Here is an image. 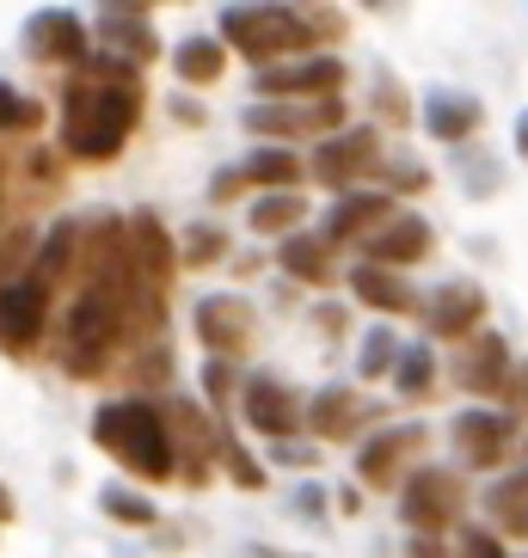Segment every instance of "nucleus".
I'll return each mask as SVG.
<instances>
[{
	"mask_svg": "<svg viewBox=\"0 0 528 558\" xmlns=\"http://www.w3.org/2000/svg\"><path fill=\"white\" fill-rule=\"evenodd\" d=\"M424 252H430V221L424 215H387V221L363 240V264H381V270L418 264Z\"/></svg>",
	"mask_w": 528,
	"mask_h": 558,
	"instance_id": "ddd939ff",
	"label": "nucleus"
},
{
	"mask_svg": "<svg viewBox=\"0 0 528 558\" xmlns=\"http://www.w3.org/2000/svg\"><path fill=\"white\" fill-rule=\"evenodd\" d=\"M25 56L32 62H56V68H74V62H93V32L81 25V13H68V7H44V13L25 19V32H19Z\"/></svg>",
	"mask_w": 528,
	"mask_h": 558,
	"instance_id": "423d86ee",
	"label": "nucleus"
},
{
	"mask_svg": "<svg viewBox=\"0 0 528 558\" xmlns=\"http://www.w3.org/2000/svg\"><path fill=\"white\" fill-rule=\"evenodd\" d=\"M215 460H221L233 478H240V492H264V466H259V460H252L240 442H233V436H221V442H215Z\"/></svg>",
	"mask_w": 528,
	"mask_h": 558,
	"instance_id": "7c9ffc66",
	"label": "nucleus"
},
{
	"mask_svg": "<svg viewBox=\"0 0 528 558\" xmlns=\"http://www.w3.org/2000/svg\"><path fill=\"white\" fill-rule=\"evenodd\" d=\"M148 7H160V0H99V13H148Z\"/></svg>",
	"mask_w": 528,
	"mask_h": 558,
	"instance_id": "c9c22d12",
	"label": "nucleus"
},
{
	"mask_svg": "<svg viewBox=\"0 0 528 558\" xmlns=\"http://www.w3.org/2000/svg\"><path fill=\"white\" fill-rule=\"evenodd\" d=\"M424 130L436 135V142H467V135L479 130V99H467V93H430Z\"/></svg>",
	"mask_w": 528,
	"mask_h": 558,
	"instance_id": "4be33fe9",
	"label": "nucleus"
},
{
	"mask_svg": "<svg viewBox=\"0 0 528 558\" xmlns=\"http://www.w3.org/2000/svg\"><path fill=\"white\" fill-rule=\"evenodd\" d=\"M424 448V429L418 424H394V429H381V436H369L363 454H357V473L369 478V485H394L399 466H406V454H418Z\"/></svg>",
	"mask_w": 528,
	"mask_h": 558,
	"instance_id": "f3484780",
	"label": "nucleus"
},
{
	"mask_svg": "<svg viewBox=\"0 0 528 558\" xmlns=\"http://www.w3.org/2000/svg\"><path fill=\"white\" fill-rule=\"evenodd\" d=\"M461 558H504V541L485 527H461Z\"/></svg>",
	"mask_w": 528,
	"mask_h": 558,
	"instance_id": "f704fd0d",
	"label": "nucleus"
},
{
	"mask_svg": "<svg viewBox=\"0 0 528 558\" xmlns=\"http://www.w3.org/2000/svg\"><path fill=\"white\" fill-rule=\"evenodd\" d=\"M399 362V338L387 326H375V331H363V356H357V368H363V380H381L387 368Z\"/></svg>",
	"mask_w": 528,
	"mask_h": 558,
	"instance_id": "c756f323",
	"label": "nucleus"
},
{
	"mask_svg": "<svg viewBox=\"0 0 528 558\" xmlns=\"http://www.w3.org/2000/svg\"><path fill=\"white\" fill-rule=\"evenodd\" d=\"M221 252H228V233L221 228H191L184 233V246H179V258L191 264V270H203V264H215Z\"/></svg>",
	"mask_w": 528,
	"mask_h": 558,
	"instance_id": "473e14b6",
	"label": "nucleus"
},
{
	"mask_svg": "<svg viewBox=\"0 0 528 558\" xmlns=\"http://www.w3.org/2000/svg\"><path fill=\"white\" fill-rule=\"evenodd\" d=\"M99 509L111 515V522H123V527H154V522H160V509H154L148 497L123 492V485H105V492H99Z\"/></svg>",
	"mask_w": 528,
	"mask_h": 558,
	"instance_id": "c85d7f7f",
	"label": "nucleus"
},
{
	"mask_svg": "<svg viewBox=\"0 0 528 558\" xmlns=\"http://www.w3.org/2000/svg\"><path fill=\"white\" fill-rule=\"evenodd\" d=\"M387 179L394 184H424V166H387Z\"/></svg>",
	"mask_w": 528,
	"mask_h": 558,
	"instance_id": "58836bf2",
	"label": "nucleus"
},
{
	"mask_svg": "<svg viewBox=\"0 0 528 558\" xmlns=\"http://www.w3.org/2000/svg\"><path fill=\"white\" fill-rule=\"evenodd\" d=\"M375 160H381L375 130H345V135H332V142H320L308 172H314L320 184H332V191H345V184H357Z\"/></svg>",
	"mask_w": 528,
	"mask_h": 558,
	"instance_id": "9d476101",
	"label": "nucleus"
},
{
	"mask_svg": "<svg viewBox=\"0 0 528 558\" xmlns=\"http://www.w3.org/2000/svg\"><path fill=\"white\" fill-rule=\"evenodd\" d=\"M350 289H357V301L375 313H412L418 295L399 282V270H381V264H357L350 270Z\"/></svg>",
	"mask_w": 528,
	"mask_h": 558,
	"instance_id": "412c9836",
	"label": "nucleus"
},
{
	"mask_svg": "<svg viewBox=\"0 0 528 558\" xmlns=\"http://www.w3.org/2000/svg\"><path fill=\"white\" fill-rule=\"evenodd\" d=\"M93 442L117 460V466H130L135 478H172L179 473V442H172V424H166V411L148 405V399H105L93 411Z\"/></svg>",
	"mask_w": 528,
	"mask_h": 558,
	"instance_id": "f03ea898",
	"label": "nucleus"
},
{
	"mask_svg": "<svg viewBox=\"0 0 528 558\" xmlns=\"http://www.w3.org/2000/svg\"><path fill=\"white\" fill-rule=\"evenodd\" d=\"M191 319H197V338L215 362H233L252 344V307L240 295H203Z\"/></svg>",
	"mask_w": 528,
	"mask_h": 558,
	"instance_id": "1a4fd4ad",
	"label": "nucleus"
},
{
	"mask_svg": "<svg viewBox=\"0 0 528 558\" xmlns=\"http://www.w3.org/2000/svg\"><path fill=\"white\" fill-rule=\"evenodd\" d=\"M93 37H99L117 62H130V68H148L154 56H160V37H154V25H148V19H135V13H99Z\"/></svg>",
	"mask_w": 528,
	"mask_h": 558,
	"instance_id": "6ab92c4d",
	"label": "nucleus"
},
{
	"mask_svg": "<svg viewBox=\"0 0 528 558\" xmlns=\"http://www.w3.org/2000/svg\"><path fill=\"white\" fill-rule=\"evenodd\" d=\"M511 417L504 411H461L455 417V454L467 466H497V460L511 454Z\"/></svg>",
	"mask_w": 528,
	"mask_h": 558,
	"instance_id": "4468645a",
	"label": "nucleus"
},
{
	"mask_svg": "<svg viewBox=\"0 0 528 558\" xmlns=\"http://www.w3.org/2000/svg\"><path fill=\"white\" fill-rule=\"evenodd\" d=\"M516 154H523V160H528V111L516 117Z\"/></svg>",
	"mask_w": 528,
	"mask_h": 558,
	"instance_id": "a19ab883",
	"label": "nucleus"
},
{
	"mask_svg": "<svg viewBox=\"0 0 528 558\" xmlns=\"http://www.w3.org/2000/svg\"><path fill=\"white\" fill-rule=\"evenodd\" d=\"M338 86H345V62L338 56H296V62H277V68L252 74L259 99H296V105L338 99Z\"/></svg>",
	"mask_w": 528,
	"mask_h": 558,
	"instance_id": "39448f33",
	"label": "nucleus"
},
{
	"mask_svg": "<svg viewBox=\"0 0 528 558\" xmlns=\"http://www.w3.org/2000/svg\"><path fill=\"white\" fill-rule=\"evenodd\" d=\"M369 417H375V411H369V399L350 393V387H320L314 405H308V429H314V436H326V442H338V436H357Z\"/></svg>",
	"mask_w": 528,
	"mask_h": 558,
	"instance_id": "a211bd4d",
	"label": "nucleus"
},
{
	"mask_svg": "<svg viewBox=\"0 0 528 558\" xmlns=\"http://www.w3.org/2000/svg\"><path fill=\"white\" fill-rule=\"evenodd\" d=\"M308 166L296 160L289 148H252L240 160V184H259V191H296Z\"/></svg>",
	"mask_w": 528,
	"mask_h": 558,
	"instance_id": "5701e85b",
	"label": "nucleus"
},
{
	"mask_svg": "<svg viewBox=\"0 0 528 558\" xmlns=\"http://www.w3.org/2000/svg\"><path fill=\"white\" fill-rule=\"evenodd\" d=\"M430 380H436V356H430V344H406L394 362V393L399 399H424Z\"/></svg>",
	"mask_w": 528,
	"mask_h": 558,
	"instance_id": "cd10ccee",
	"label": "nucleus"
},
{
	"mask_svg": "<svg viewBox=\"0 0 528 558\" xmlns=\"http://www.w3.org/2000/svg\"><path fill=\"white\" fill-rule=\"evenodd\" d=\"M247 221H252V233H283V240H289V233L308 221V197H301V191H264L247 209Z\"/></svg>",
	"mask_w": 528,
	"mask_h": 558,
	"instance_id": "393cba45",
	"label": "nucleus"
},
{
	"mask_svg": "<svg viewBox=\"0 0 528 558\" xmlns=\"http://www.w3.org/2000/svg\"><path fill=\"white\" fill-rule=\"evenodd\" d=\"M37 105L25 99V93H19V86H7L0 81V135H19V130H37Z\"/></svg>",
	"mask_w": 528,
	"mask_h": 558,
	"instance_id": "2f4dec72",
	"label": "nucleus"
},
{
	"mask_svg": "<svg viewBox=\"0 0 528 558\" xmlns=\"http://www.w3.org/2000/svg\"><path fill=\"white\" fill-rule=\"evenodd\" d=\"M455 375H461L467 393H511V344L492 338V331H473Z\"/></svg>",
	"mask_w": 528,
	"mask_h": 558,
	"instance_id": "dca6fc26",
	"label": "nucleus"
},
{
	"mask_svg": "<svg viewBox=\"0 0 528 558\" xmlns=\"http://www.w3.org/2000/svg\"><path fill=\"white\" fill-rule=\"evenodd\" d=\"M296 509H301V515H320V485H301V492H296Z\"/></svg>",
	"mask_w": 528,
	"mask_h": 558,
	"instance_id": "4c0bfd02",
	"label": "nucleus"
},
{
	"mask_svg": "<svg viewBox=\"0 0 528 558\" xmlns=\"http://www.w3.org/2000/svg\"><path fill=\"white\" fill-rule=\"evenodd\" d=\"M277 460H283V466H308V460H314V448H296V442H277Z\"/></svg>",
	"mask_w": 528,
	"mask_h": 558,
	"instance_id": "e433bc0d",
	"label": "nucleus"
},
{
	"mask_svg": "<svg viewBox=\"0 0 528 558\" xmlns=\"http://www.w3.org/2000/svg\"><path fill=\"white\" fill-rule=\"evenodd\" d=\"M363 7H387V0H363Z\"/></svg>",
	"mask_w": 528,
	"mask_h": 558,
	"instance_id": "79ce46f5",
	"label": "nucleus"
},
{
	"mask_svg": "<svg viewBox=\"0 0 528 558\" xmlns=\"http://www.w3.org/2000/svg\"><path fill=\"white\" fill-rule=\"evenodd\" d=\"M240 411H247V424L259 429V436H277V442H289V436L301 429V417H308V411L296 405V393H289L283 380H271V375H259L247 393H240Z\"/></svg>",
	"mask_w": 528,
	"mask_h": 558,
	"instance_id": "f8f14e48",
	"label": "nucleus"
},
{
	"mask_svg": "<svg viewBox=\"0 0 528 558\" xmlns=\"http://www.w3.org/2000/svg\"><path fill=\"white\" fill-rule=\"evenodd\" d=\"M320 326H326V331H345V307H320Z\"/></svg>",
	"mask_w": 528,
	"mask_h": 558,
	"instance_id": "ea45409f",
	"label": "nucleus"
},
{
	"mask_svg": "<svg viewBox=\"0 0 528 558\" xmlns=\"http://www.w3.org/2000/svg\"><path fill=\"white\" fill-rule=\"evenodd\" d=\"M203 399H209L215 411H228V399H233V362H203Z\"/></svg>",
	"mask_w": 528,
	"mask_h": 558,
	"instance_id": "72a5a7b5",
	"label": "nucleus"
},
{
	"mask_svg": "<svg viewBox=\"0 0 528 558\" xmlns=\"http://www.w3.org/2000/svg\"><path fill=\"white\" fill-rule=\"evenodd\" d=\"M81 221H56L44 240H37V252H32V277L44 282V289H56V282L68 277V264L81 258Z\"/></svg>",
	"mask_w": 528,
	"mask_h": 558,
	"instance_id": "aec40b11",
	"label": "nucleus"
},
{
	"mask_svg": "<svg viewBox=\"0 0 528 558\" xmlns=\"http://www.w3.org/2000/svg\"><path fill=\"white\" fill-rule=\"evenodd\" d=\"M172 68H179L184 86H215L221 68H228V44L221 37H184L179 50H172Z\"/></svg>",
	"mask_w": 528,
	"mask_h": 558,
	"instance_id": "b1692460",
	"label": "nucleus"
},
{
	"mask_svg": "<svg viewBox=\"0 0 528 558\" xmlns=\"http://www.w3.org/2000/svg\"><path fill=\"white\" fill-rule=\"evenodd\" d=\"M44 313H50V289L25 270L0 289V350L7 356H25V350L44 338Z\"/></svg>",
	"mask_w": 528,
	"mask_h": 558,
	"instance_id": "6e6552de",
	"label": "nucleus"
},
{
	"mask_svg": "<svg viewBox=\"0 0 528 558\" xmlns=\"http://www.w3.org/2000/svg\"><path fill=\"white\" fill-rule=\"evenodd\" d=\"M252 135H338L345 123V99H314V105H296V99H259L240 111Z\"/></svg>",
	"mask_w": 528,
	"mask_h": 558,
	"instance_id": "0eeeda50",
	"label": "nucleus"
},
{
	"mask_svg": "<svg viewBox=\"0 0 528 558\" xmlns=\"http://www.w3.org/2000/svg\"><path fill=\"white\" fill-rule=\"evenodd\" d=\"M485 509H492L497 527H511L516 541H528V473L492 485V492H485Z\"/></svg>",
	"mask_w": 528,
	"mask_h": 558,
	"instance_id": "bb28decb",
	"label": "nucleus"
},
{
	"mask_svg": "<svg viewBox=\"0 0 528 558\" xmlns=\"http://www.w3.org/2000/svg\"><path fill=\"white\" fill-rule=\"evenodd\" d=\"M277 264L301 282H326L332 277V246L320 240V233H289V240L277 246Z\"/></svg>",
	"mask_w": 528,
	"mask_h": 558,
	"instance_id": "a878e982",
	"label": "nucleus"
},
{
	"mask_svg": "<svg viewBox=\"0 0 528 558\" xmlns=\"http://www.w3.org/2000/svg\"><path fill=\"white\" fill-rule=\"evenodd\" d=\"M424 319H430V338H473L479 319H485V289H473V282H443L430 295Z\"/></svg>",
	"mask_w": 528,
	"mask_h": 558,
	"instance_id": "2eb2a0df",
	"label": "nucleus"
},
{
	"mask_svg": "<svg viewBox=\"0 0 528 558\" xmlns=\"http://www.w3.org/2000/svg\"><path fill=\"white\" fill-rule=\"evenodd\" d=\"M320 37V25L296 7H277V0H240L221 13V44L240 50L252 68H277V62H296L308 44Z\"/></svg>",
	"mask_w": 528,
	"mask_h": 558,
	"instance_id": "7ed1b4c3",
	"label": "nucleus"
},
{
	"mask_svg": "<svg viewBox=\"0 0 528 558\" xmlns=\"http://www.w3.org/2000/svg\"><path fill=\"white\" fill-rule=\"evenodd\" d=\"M461 478L443 473V466H418V473H406V485H399V522L418 527V534H448V527L461 522Z\"/></svg>",
	"mask_w": 528,
	"mask_h": 558,
	"instance_id": "20e7f679",
	"label": "nucleus"
},
{
	"mask_svg": "<svg viewBox=\"0 0 528 558\" xmlns=\"http://www.w3.org/2000/svg\"><path fill=\"white\" fill-rule=\"evenodd\" d=\"M142 123V81H74L62 93V154L105 166Z\"/></svg>",
	"mask_w": 528,
	"mask_h": 558,
	"instance_id": "f257e3e1",
	"label": "nucleus"
},
{
	"mask_svg": "<svg viewBox=\"0 0 528 558\" xmlns=\"http://www.w3.org/2000/svg\"><path fill=\"white\" fill-rule=\"evenodd\" d=\"M387 215H394V197H387V191H345V197L326 209V221H320V240H326V246L369 240Z\"/></svg>",
	"mask_w": 528,
	"mask_h": 558,
	"instance_id": "9b49d317",
	"label": "nucleus"
}]
</instances>
